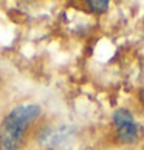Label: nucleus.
<instances>
[{"label": "nucleus", "instance_id": "f257e3e1", "mask_svg": "<svg viewBox=\"0 0 144 150\" xmlns=\"http://www.w3.org/2000/svg\"><path fill=\"white\" fill-rule=\"evenodd\" d=\"M40 115V107L36 104L19 105L0 124V150H17L26 129Z\"/></svg>", "mask_w": 144, "mask_h": 150}, {"label": "nucleus", "instance_id": "f03ea898", "mask_svg": "<svg viewBox=\"0 0 144 150\" xmlns=\"http://www.w3.org/2000/svg\"><path fill=\"white\" fill-rule=\"evenodd\" d=\"M113 125L118 139L124 144H135L141 138V127L127 108H118L113 113Z\"/></svg>", "mask_w": 144, "mask_h": 150}, {"label": "nucleus", "instance_id": "7ed1b4c3", "mask_svg": "<svg viewBox=\"0 0 144 150\" xmlns=\"http://www.w3.org/2000/svg\"><path fill=\"white\" fill-rule=\"evenodd\" d=\"M71 136H73V129L60 125L43 133L40 136V144L48 150H64L71 141Z\"/></svg>", "mask_w": 144, "mask_h": 150}, {"label": "nucleus", "instance_id": "20e7f679", "mask_svg": "<svg viewBox=\"0 0 144 150\" xmlns=\"http://www.w3.org/2000/svg\"><path fill=\"white\" fill-rule=\"evenodd\" d=\"M88 6H90V9L93 13L102 14L109 9V2L107 0H90V2H88Z\"/></svg>", "mask_w": 144, "mask_h": 150}]
</instances>
